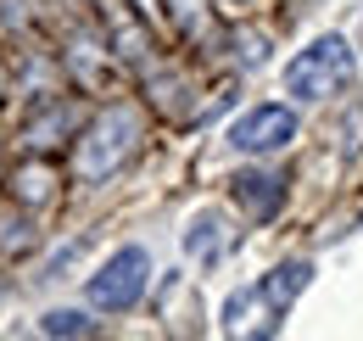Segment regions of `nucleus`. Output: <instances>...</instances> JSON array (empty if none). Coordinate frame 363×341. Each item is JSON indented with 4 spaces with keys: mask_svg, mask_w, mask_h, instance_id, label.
<instances>
[{
    "mask_svg": "<svg viewBox=\"0 0 363 341\" xmlns=\"http://www.w3.org/2000/svg\"><path fill=\"white\" fill-rule=\"evenodd\" d=\"M352 73H358L352 45L341 40V34H318L308 50H296V56L285 62V90H291L296 101H330L335 90L352 85Z\"/></svg>",
    "mask_w": 363,
    "mask_h": 341,
    "instance_id": "obj_1",
    "label": "nucleus"
},
{
    "mask_svg": "<svg viewBox=\"0 0 363 341\" xmlns=\"http://www.w3.org/2000/svg\"><path fill=\"white\" fill-rule=\"evenodd\" d=\"M135 140H140V118L129 107H106V112L84 129V140H79V157H73L79 179H106V173H118L129 163Z\"/></svg>",
    "mask_w": 363,
    "mask_h": 341,
    "instance_id": "obj_2",
    "label": "nucleus"
},
{
    "mask_svg": "<svg viewBox=\"0 0 363 341\" xmlns=\"http://www.w3.org/2000/svg\"><path fill=\"white\" fill-rule=\"evenodd\" d=\"M145 280H151L145 247H118V252L90 274V302L101 313H129V308L145 297Z\"/></svg>",
    "mask_w": 363,
    "mask_h": 341,
    "instance_id": "obj_3",
    "label": "nucleus"
},
{
    "mask_svg": "<svg viewBox=\"0 0 363 341\" xmlns=\"http://www.w3.org/2000/svg\"><path fill=\"white\" fill-rule=\"evenodd\" d=\"M296 140V112L291 107H252V112H240L235 124H229V146L235 151H246V157H269V151H285Z\"/></svg>",
    "mask_w": 363,
    "mask_h": 341,
    "instance_id": "obj_4",
    "label": "nucleus"
},
{
    "mask_svg": "<svg viewBox=\"0 0 363 341\" xmlns=\"http://www.w3.org/2000/svg\"><path fill=\"white\" fill-rule=\"evenodd\" d=\"M308 280H313V263H308V257H296V263H279L274 274H263V286H257V291H263V302H269L274 319H279L291 302L308 291Z\"/></svg>",
    "mask_w": 363,
    "mask_h": 341,
    "instance_id": "obj_5",
    "label": "nucleus"
},
{
    "mask_svg": "<svg viewBox=\"0 0 363 341\" xmlns=\"http://www.w3.org/2000/svg\"><path fill=\"white\" fill-rule=\"evenodd\" d=\"M235 202L252 218H274L279 202H285V179H274V173H240L235 179Z\"/></svg>",
    "mask_w": 363,
    "mask_h": 341,
    "instance_id": "obj_6",
    "label": "nucleus"
},
{
    "mask_svg": "<svg viewBox=\"0 0 363 341\" xmlns=\"http://www.w3.org/2000/svg\"><path fill=\"white\" fill-rule=\"evenodd\" d=\"M184 252L201 257V263H213V257L224 252V218L218 213H196L190 229H184Z\"/></svg>",
    "mask_w": 363,
    "mask_h": 341,
    "instance_id": "obj_7",
    "label": "nucleus"
},
{
    "mask_svg": "<svg viewBox=\"0 0 363 341\" xmlns=\"http://www.w3.org/2000/svg\"><path fill=\"white\" fill-rule=\"evenodd\" d=\"M40 330H45V336H95V325L79 308H50L45 319H40Z\"/></svg>",
    "mask_w": 363,
    "mask_h": 341,
    "instance_id": "obj_8",
    "label": "nucleus"
}]
</instances>
